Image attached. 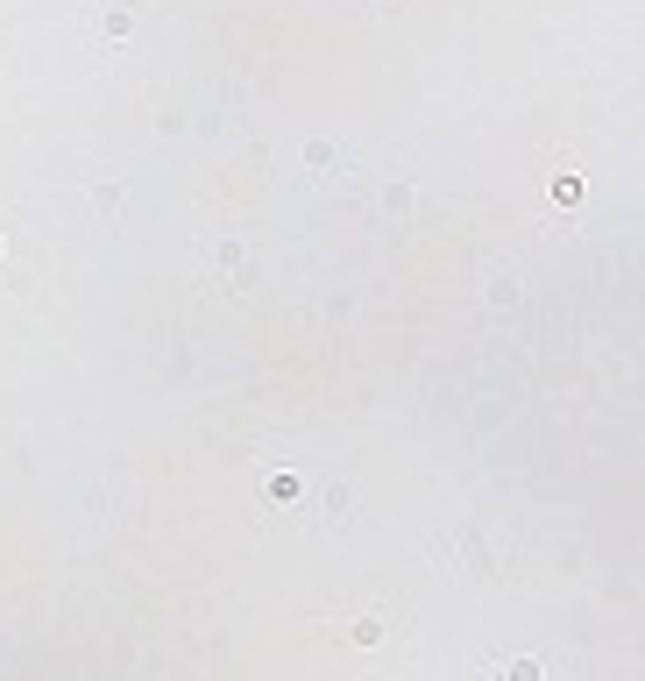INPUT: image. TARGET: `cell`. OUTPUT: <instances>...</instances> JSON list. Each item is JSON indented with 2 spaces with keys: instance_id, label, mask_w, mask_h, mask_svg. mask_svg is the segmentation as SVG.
Returning a JSON list of instances; mask_svg holds the SVG:
<instances>
[{
  "instance_id": "6da1fadb",
  "label": "cell",
  "mask_w": 645,
  "mask_h": 681,
  "mask_svg": "<svg viewBox=\"0 0 645 681\" xmlns=\"http://www.w3.org/2000/svg\"><path fill=\"white\" fill-rule=\"evenodd\" d=\"M135 29V8L121 0V8H100V36H128Z\"/></svg>"
}]
</instances>
